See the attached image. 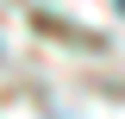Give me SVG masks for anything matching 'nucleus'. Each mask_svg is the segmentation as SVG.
Returning <instances> with one entry per match:
<instances>
[{"mask_svg": "<svg viewBox=\"0 0 125 119\" xmlns=\"http://www.w3.org/2000/svg\"><path fill=\"white\" fill-rule=\"evenodd\" d=\"M119 6H125V0H119Z\"/></svg>", "mask_w": 125, "mask_h": 119, "instance_id": "nucleus-1", "label": "nucleus"}]
</instances>
